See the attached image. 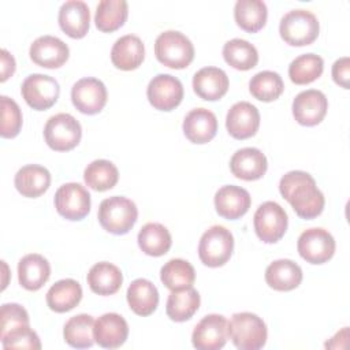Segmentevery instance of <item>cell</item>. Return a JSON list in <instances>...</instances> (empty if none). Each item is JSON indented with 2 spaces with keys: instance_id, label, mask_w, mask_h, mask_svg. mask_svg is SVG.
Wrapping results in <instances>:
<instances>
[{
  "instance_id": "1",
  "label": "cell",
  "mask_w": 350,
  "mask_h": 350,
  "mask_svg": "<svg viewBox=\"0 0 350 350\" xmlns=\"http://www.w3.org/2000/svg\"><path fill=\"white\" fill-rule=\"evenodd\" d=\"M279 191L302 219H314L324 209V196L313 176L305 171H290L279 182Z\"/></svg>"
},
{
  "instance_id": "2",
  "label": "cell",
  "mask_w": 350,
  "mask_h": 350,
  "mask_svg": "<svg viewBox=\"0 0 350 350\" xmlns=\"http://www.w3.org/2000/svg\"><path fill=\"white\" fill-rule=\"evenodd\" d=\"M97 217L105 231L115 235H123L134 227L138 217V209L131 200L122 196H113L101 201Z\"/></svg>"
},
{
  "instance_id": "3",
  "label": "cell",
  "mask_w": 350,
  "mask_h": 350,
  "mask_svg": "<svg viewBox=\"0 0 350 350\" xmlns=\"http://www.w3.org/2000/svg\"><path fill=\"white\" fill-rule=\"evenodd\" d=\"M154 55L165 67L180 70L186 68L194 59L191 41L176 30L160 33L154 41Z\"/></svg>"
},
{
  "instance_id": "4",
  "label": "cell",
  "mask_w": 350,
  "mask_h": 350,
  "mask_svg": "<svg viewBox=\"0 0 350 350\" xmlns=\"http://www.w3.org/2000/svg\"><path fill=\"white\" fill-rule=\"evenodd\" d=\"M228 336L237 349L258 350L265 345L268 331L261 317L250 312H241L231 317Z\"/></svg>"
},
{
  "instance_id": "5",
  "label": "cell",
  "mask_w": 350,
  "mask_h": 350,
  "mask_svg": "<svg viewBox=\"0 0 350 350\" xmlns=\"http://www.w3.org/2000/svg\"><path fill=\"white\" fill-rule=\"evenodd\" d=\"M319 21L308 10H291L280 19V37L293 46L310 45L319 36Z\"/></svg>"
},
{
  "instance_id": "6",
  "label": "cell",
  "mask_w": 350,
  "mask_h": 350,
  "mask_svg": "<svg viewBox=\"0 0 350 350\" xmlns=\"http://www.w3.org/2000/svg\"><path fill=\"white\" fill-rule=\"evenodd\" d=\"M234 250V237L223 226L209 227L198 243V257L201 262L211 268L224 265Z\"/></svg>"
},
{
  "instance_id": "7",
  "label": "cell",
  "mask_w": 350,
  "mask_h": 350,
  "mask_svg": "<svg viewBox=\"0 0 350 350\" xmlns=\"http://www.w3.org/2000/svg\"><path fill=\"white\" fill-rule=\"evenodd\" d=\"M82 137L79 122L70 113H57L48 119L44 127L46 145L56 152L74 149Z\"/></svg>"
},
{
  "instance_id": "8",
  "label": "cell",
  "mask_w": 350,
  "mask_h": 350,
  "mask_svg": "<svg viewBox=\"0 0 350 350\" xmlns=\"http://www.w3.org/2000/svg\"><path fill=\"white\" fill-rule=\"evenodd\" d=\"M288 224L286 211L275 201L262 202L253 217L257 237L265 243H275L284 235Z\"/></svg>"
},
{
  "instance_id": "9",
  "label": "cell",
  "mask_w": 350,
  "mask_h": 350,
  "mask_svg": "<svg viewBox=\"0 0 350 350\" xmlns=\"http://www.w3.org/2000/svg\"><path fill=\"white\" fill-rule=\"evenodd\" d=\"M21 93L29 107L36 111H45L57 101L60 86L49 75L31 74L23 81Z\"/></svg>"
},
{
  "instance_id": "10",
  "label": "cell",
  "mask_w": 350,
  "mask_h": 350,
  "mask_svg": "<svg viewBox=\"0 0 350 350\" xmlns=\"http://www.w3.org/2000/svg\"><path fill=\"white\" fill-rule=\"evenodd\" d=\"M55 208L67 220H82L90 212V194L79 183H64L55 193Z\"/></svg>"
},
{
  "instance_id": "11",
  "label": "cell",
  "mask_w": 350,
  "mask_h": 350,
  "mask_svg": "<svg viewBox=\"0 0 350 350\" xmlns=\"http://www.w3.org/2000/svg\"><path fill=\"white\" fill-rule=\"evenodd\" d=\"M297 249L306 262L324 264L335 253V239L324 228H308L299 235Z\"/></svg>"
},
{
  "instance_id": "12",
  "label": "cell",
  "mask_w": 350,
  "mask_h": 350,
  "mask_svg": "<svg viewBox=\"0 0 350 350\" xmlns=\"http://www.w3.org/2000/svg\"><path fill=\"white\" fill-rule=\"evenodd\" d=\"M146 96L153 108L159 111H172L183 98V85L174 75L159 74L150 79Z\"/></svg>"
},
{
  "instance_id": "13",
  "label": "cell",
  "mask_w": 350,
  "mask_h": 350,
  "mask_svg": "<svg viewBox=\"0 0 350 350\" xmlns=\"http://www.w3.org/2000/svg\"><path fill=\"white\" fill-rule=\"evenodd\" d=\"M228 339V321L221 314H206L194 327L193 346L198 350H219Z\"/></svg>"
},
{
  "instance_id": "14",
  "label": "cell",
  "mask_w": 350,
  "mask_h": 350,
  "mask_svg": "<svg viewBox=\"0 0 350 350\" xmlns=\"http://www.w3.org/2000/svg\"><path fill=\"white\" fill-rule=\"evenodd\" d=\"M107 88L97 78H82L71 89V101L74 107L85 113L94 115L101 112L107 104Z\"/></svg>"
},
{
  "instance_id": "15",
  "label": "cell",
  "mask_w": 350,
  "mask_h": 350,
  "mask_svg": "<svg viewBox=\"0 0 350 350\" xmlns=\"http://www.w3.org/2000/svg\"><path fill=\"white\" fill-rule=\"evenodd\" d=\"M328 109V100L325 94L316 89H309L298 93L293 101L294 119L302 126L319 124Z\"/></svg>"
},
{
  "instance_id": "16",
  "label": "cell",
  "mask_w": 350,
  "mask_h": 350,
  "mask_svg": "<svg viewBox=\"0 0 350 350\" xmlns=\"http://www.w3.org/2000/svg\"><path fill=\"white\" fill-rule=\"evenodd\" d=\"M226 127L235 139L250 138L260 127V112L247 101L235 103L227 112Z\"/></svg>"
},
{
  "instance_id": "17",
  "label": "cell",
  "mask_w": 350,
  "mask_h": 350,
  "mask_svg": "<svg viewBox=\"0 0 350 350\" xmlns=\"http://www.w3.org/2000/svg\"><path fill=\"white\" fill-rule=\"evenodd\" d=\"M29 55L30 59L40 67L59 68L67 62L70 49L67 44L57 37L41 36L30 45Z\"/></svg>"
},
{
  "instance_id": "18",
  "label": "cell",
  "mask_w": 350,
  "mask_h": 350,
  "mask_svg": "<svg viewBox=\"0 0 350 350\" xmlns=\"http://www.w3.org/2000/svg\"><path fill=\"white\" fill-rule=\"evenodd\" d=\"M252 204V198L247 190L235 185L221 186L215 194V208L219 216L237 220L243 216Z\"/></svg>"
},
{
  "instance_id": "19",
  "label": "cell",
  "mask_w": 350,
  "mask_h": 350,
  "mask_svg": "<svg viewBox=\"0 0 350 350\" xmlns=\"http://www.w3.org/2000/svg\"><path fill=\"white\" fill-rule=\"evenodd\" d=\"M94 340L104 349L120 347L129 336L127 321L118 313H105L94 321Z\"/></svg>"
},
{
  "instance_id": "20",
  "label": "cell",
  "mask_w": 350,
  "mask_h": 350,
  "mask_svg": "<svg viewBox=\"0 0 350 350\" xmlns=\"http://www.w3.org/2000/svg\"><path fill=\"white\" fill-rule=\"evenodd\" d=\"M265 154L257 148H242L230 160V170L234 176L243 180H257L267 172Z\"/></svg>"
},
{
  "instance_id": "21",
  "label": "cell",
  "mask_w": 350,
  "mask_h": 350,
  "mask_svg": "<svg viewBox=\"0 0 350 350\" xmlns=\"http://www.w3.org/2000/svg\"><path fill=\"white\" fill-rule=\"evenodd\" d=\"M59 26L71 38L86 36L90 25V11L85 1L68 0L59 10Z\"/></svg>"
},
{
  "instance_id": "22",
  "label": "cell",
  "mask_w": 350,
  "mask_h": 350,
  "mask_svg": "<svg viewBox=\"0 0 350 350\" xmlns=\"http://www.w3.org/2000/svg\"><path fill=\"white\" fill-rule=\"evenodd\" d=\"M217 131L216 115L206 108L191 109L183 120V133L193 144H206Z\"/></svg>"
},
{
  "instance_id": "23",
  "label": "cell",
  "mask_w": 350,
  "mask_h": 350,
  "mask_svg": "<svg viewBox=\"0 0 350 350\" xmlns=\"http://www.w3.org/2000/svg\"><path fill=\"white\" fill-rule=\"evenodd\" d=\"M228 77L219 67H204L193 77V89L206 101L220 100L228 90Z\"/></svg>"
},
{
  "instance_id": "24",
  "label": "cell",
  "mask_w": 350,
  "mask_h": 350,
  "mask_svg": "<svg viewBox=\"0 0 350 350\" xmlns=\"http://www.w3.org/2000/svg\"><path fill=\"white\" fill-rule=\"evenodd\" d=\"M145 57V46L138 36L126 34L118 38L111 49L112 64L123 71H131L141 66Z\"/></svg>"
},
{
  "instance_id": "25",
  "label": "cell",
  "mask_w": 350,
  "mask_h": 350,
  "mask_svg": "<svg viewBox=\"0 0 350 350\" xmlns=\"http://www.w3.org/2000/svg\"><path fill=\"white\" fill-rule=\"evenodd\" d=\"M51 276V265L48 260L37 253L26 254L18 264V279L19 284L29 290H40Z\"/></svg>"
},
{
  "instance_id": "26",
  "label": "cell",
  "mask_w": 350,
  "mask_h": 350,
  "mask_svg": "<svg viewBox=\"0 0 350 350\" xmlns=\"http://www.w3.org/2000/svg\"><path fill=\"white\" fill-rule=\"evenodd\" d=\"M265 282L276 291H290L301 284L302 269L293 260L280 258L267 267Z\"/></svg>"
},
{
  "instance_id": "27",
  "label": "cell",
  "mask_w": 350,
  "mask_h": 350,
  "mask_svg": "<svg viewBox=\"0 0 350 350\" xmlns=\"http://www.w3.org/2000/svg\"><path fill=\"white\" fill-rule=\"evenodd\" d=\"M14 183L23 197L37 198L48 190L51 185V174L42 165L29 164L18 170Z\"/></svg>"
},
{
  "instance_id": "28",
  "label": "cell",
  "mask_w": 350,
  "mask_h": 350,
  "mask_svg": "<svg viewBox=\"0 0 350 350\" xmlns=\"http://www.w3.org/2000/svg\"><path fill=\"white\" fill-rule=\"evenodd\" d=\"M127 302L130 309L138 316L152 314L159 305V291L148 279H135L127 288Z\"/></svg>"
},
{
  "instance_id": "29",
  "label": "cell",
  "mask_w": 350,
  "mask_h": 350,
  "mask_svg": "<svg viewBox=\"0 0 350 350\" xmlns=\"http://www.w3.org/2000/svg\"><path fill=\"white\" fill-rule=\"evenodd\" d=\"M82 299V287L74 279L56 282L46 293V304L56 313H66L74 309Z\"/></svg>"
},
{
  "instance_id": "30",
  "label": "cell",
  "mask_w": 350,
  "mask_h": 350,
  "mask_svg": "<svg viewBox=\"0 0 350 350\" xmlns=\"http://www.w3.org/2000/svg\"><path fill=\"white\" fill-rule=\"evenodd\" d=\"M88 284L90 290L98 295L115 294L123 282L120 269L107 261L94 264L88 273Z\"/></svg>"
},
{
  "instance_id": "31",
  "label": "cell",
  "mask_w": 350,
  "mask_h": 350,
  "mask_svg": "<svg viewBox=\"0 0 350 350\" xmlns=\"http://www.w3.org/2000/svg\"><path fill=\"white\" fill-rule=\"evenodd\" d=\"M200 302V294L196 288H193V286L182 290H174L167 299V316L178 323L186 321L198 310Z\"/></svg>"
},
{
  "instance_id": "32",
  "label": "cell",
  "mask_w": 350,
  "mask_h": 350,
  "mask_svg": "<svg viewBox=\"0 0 350 350\" xmlns=\"http://www.w3.org/2000/svg\"><path fill=\"white\" fill-rule=\"evenodd\" d=\"M268 10L261 0H238L234 7V18L237 25L247 31L257 33L265 26Z\"/></svg>"
},
{
  "instance_id": "33",
  "label": "cell",
  "mask_w": 350,
  "mask_h": 350,
  "mask_svg": "<svg viewBox=\"0 0 350 350\" xmlns=\"http://www.w3.org/2000/svg\"><path fill=\"white\" fill-rule=\"evenodd\" d=\"M137 241L139 249L145 254L153 257L165 254L172 245L170 231L160 223H146L139 230Z\"/></svg>"
},
{
  "instance_id": "34",
  "label": "cell",
  "mask_w": 350,
  "mask_h": 350,
  "mask_svg": "<svg viewBox=\"0 0 350 350\" xmlns=\"http://www.w3.org/2000/svg\"><path fill=\"white\" fill-rule=\"evenodd\" d=\"M129 15V5L124 0H101L97 5L94 23L100 31L111 33L122 27Z\"/></svg>"
},
{
  "instance_id": "35",
  "label": "cell",
  "mask_w": 350,
  "mask_h": 350,
  "mask_svg": "<svg viewBox=\"0 0 350 350\" xmlns=\"http://www.w3.org/2000/svg\"><path fill=\"white\" fill-rule=\"evenodd\" d=\"M94 328V319L90 314H77L68 319L64 324L63 336L64 340L75 349H88L92 347L94 340L93 335Z\"/></svg>"
},
{
  "instance_id": "36",
  "label": "cell",
  "mask_w": 350,
  "mask_h": 350,
  "mask_svg": "<svg viewBox=\"0 0 350 350\" xmlns=\"http://www.w3.org/2000/svg\"><path fill=\"white\" fill-rule=\"evenodd\" d=\"M223 57L231 67L247 71L257 66L258 52L253 44L242 38H232L223 46Z\"/></svg>"
},
{
  "instance_id": "37",
  "label": "cell",
  "mask_w": 350,
  "mask_h": 350,
  "mask_svg": "<svg viewBox=\"0 0 350 350\" xmlns=\"http://www.w3.org/2000/svg\"><path fill=\"white\" fill-rule=\"evenodd\" d=\"M160 279L163 284L171 291L182 290L193 286L196 280V271L189 261L182 258H172L161 267Z\"/></svg>"
},
{
  "instance_id": "38",
  "label": "cell",
  "mask_w": 350,
  "mask_h": 350,
  "mask_svg": "<svg viewBox=\"0 0 350 350\" xmlns=\"http://www.w3.org/2000/svg\"><path fill=\"white\" fill-rule=\"evenodd\" d=\"M324 70V60L316 53H304L295 57L288 66V77L295 85H308L320 78Z\"/></svg>"
},
{
  "instance_id": "39",
  "label": "cell",
  "mask_w": 350,
  "mask_h": 350,
  "mask_svg": "<svg viewBox=\"0 0 350 350\" xmlns=\"http://www.w3.org/2000/svg\"><path fill=\"white\" fill-rule=\"evenodd\" d=\"M83 179L90 189L96 191H105L118 183L119 172L113 163L101 159L88 164L83 172Z\"/></svg>"
},
{
  "instance_id": "40",
  "label": "cell",
  "mask_w": 350,
  "mask_h": 350,
  "mask_svg": "<svg viewBox=\"0 0 350 350\" xmlns=\"http://www.w3.org/2000/svg\"><path fill=\"white\" fill-rule=\"evenodd\" d=\"M252 96L260 101L269 103L280 97L284 90L282 77L275 71H260L249 82Z\"/></svg>"
},
{
  "instance_id": "41",
  "label": "cell",
  "mask_w": 350,
  "mask_h": 350,
  "mask_svg": "<svg viewBox=\"0 0 350 350\" xmlns=\"http://www.w3.org/2000/svg\"><path fill=\"white\" fill-rule=\"evenodd\" d=\"M1 127L0 135L3 138H14L19 134L22 127V112L19 105L10 97L1 96Z\"/></svg>"
},
{
  "instance_id": "42",
  "label": "cell",
  "mask_w": 350,
  "mask_h": 350,
  "mask_svg": "<svg viewBox=\"0 0 350 350\" xmlns=\"http://www.w3.org/2000/svg\"><path fill=\"white\" fill-rule=\"evenodd\" d=\"M29 314L19 304H4L0 310V338L4 335L29 327Z\"/></svg>"
},
{
  "instance_id": "43",
  "label": "cell",
  "mask_w": 350,
  "mask_h": 350,
  "mask_svg": "<svg viewBox=\"0 0 350 350\" xmlns=\"http://www.w3.org/2000/svg\"><path fill=\"white\" fill-rule=\"evenodd\" d=\"M1 339V345L4 349H33L38 350L41 349V342L38 335L29 327H23L19 329H15L7 335H4Z\"/></svg>"
},
{
  "instance_id": "44",
  "label": "cell",
  "mask_w": 350,
  "mask_h": 350,
  "mask_svg": "<svg viewBox=\"0 0 350 350\" xmlns=\"http://www.w3.org/2000/svg\"><path fill=\"white\" fill-rule=\"evenodd\" d=\"M332 79L343 89L350 88V59L347 56L338 59L332 66Z\"/></svg>"
},
{
  "instance_id": "45",
  "label": "cell",
  "mask_w": 350,
  "mask_h": 350,
  "mask_svg": "<svg viewBox=\"0 0 350 350\" xmlns=\"http://www.w3.org/2000/svg\"><path fill=\"white\" fill-rule=\"evenodd\" d=\"M15 71V59L14 56L7 51L1 49V77L0 81H7Z\"/></svg>"
}]
</instances>
